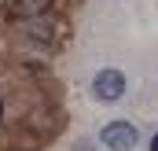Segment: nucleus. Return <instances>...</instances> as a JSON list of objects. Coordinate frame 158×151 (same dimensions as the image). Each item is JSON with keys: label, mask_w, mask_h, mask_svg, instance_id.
<instances>
[{"label": "nucleus", "mask_w": 158, "mask_h": 151, "mask_svg": "<svg viewBox=\"0 0 158 151\" xmlns=\"http://www.w3.org/2000/svg\"><path fill=\"white\" fill-rule=\"evenodd\" d=\"M48 4H52V0H19V4H15L11 11H15V15H22V19H30V15H37V11H44Z\"/></svg>", "instance_id": "4"}, {"label": "nucleus", "mask_w": 158, "mask_h": 151, "mask_svg": "<svg viewBox=\"0 0 158 151\" xmlns=\"http://www.w3.org/2000/svg\"><path fill=\"white\" fill-rule=\"evenodd\" d=\"M92 96L103 100V103H118L125 96V74L114 70V67H103L99 74L92 77Z\"/></svg>", "instance_id": "1"}, {"label": "nucleus", "mask_w": 158, "mask_h": 151, "mask_svg": "<svg viewBox=\"0 0 158 151\" xmlns=\"http://www.w3.org/2000/svg\"><path fill=\"white\" fill-rule=\"evenodd\" d=\"M74 151H92V140H81V144H77Z\"/></svg>", "instance_id": "5"}, {"label": "nucleus", "mask_w": 158, "mask_h": 151, "mask_svg": "<svg viewBox=\"0 0 158 151\" xmlns=\"http://www.w3.org/2000/svg\"><path fill=\"white\" fill-rule=\"evenodd\" d=\"M26 33H30V37H33V41H44V44H48V41L55 37V30H52V26H48L44 19H33V22L26 26Z\"/></svg>", "instance_id": "3"}, {"label": "nucleus", "mask_w": 158, "mask_h": 151, "mask_svg": "<svg viewBox=\"0 0 158 151\" xmlns=\"http://www.w3.org/2000/svg\"><path fill=\"white\" fill-rule=\"evenodd\" d=\"M99 140L110 151H132L140 136H136V125H132V122H107L103 133H99Z\"/></svg>", "instance_id": "2"}, {"label": "nucleus", "mask_w": 158, "mask_h": 151, "mask_svg": "<svg viewBox=\"0 0 158 151\" xmlns=\"http://www.w3.org/2000/svg\"><path fill=\"white\" fill-rule=\"evenodd\" d=\"M151 151H158V133H155V136H151Z\"/></svg>", "instance_id": "6"}]
</instances>
